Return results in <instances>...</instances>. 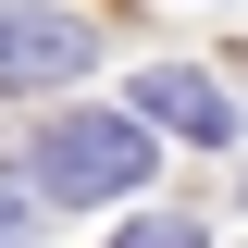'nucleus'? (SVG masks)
I'll return each instance as SVG.
<instances>
[{
	"instance_id": "nucleus-1",
	"label": "nucleus",
	"mask_w": 248,
	"mask_h": 248,
	"mask_svg": "<svg viewBox=\"0 0 248 248\" xmlns=\"http://www.w3.org/2000/svg\"><path fill=\"white\" fill-rule=\"evenodd\" d=\"M25 174H37V199H124L149 174V124L137 112H62Z\"/></svg>"
},
{
	"instance_id": "nucleus-2",
	"label": "nucleus",
	"mask_w": 248,
	"mask_h": 248,
	"mask_svg": "<svg viewBox=\"0 0 248 248\" xmlns=\"http://www.w3.org/2000/svg\"><path fill=\"white\" fill-rule=\"evenodd\" d=\"M99 62V25L87 13H50V0H0V99H37L62 75Z\"/></svg>"
},
{
	"instance_id": "nucleus-3",
	"label": "nucleus",
	"mask_w": 248,
	"mask_h": 248,
	"mask_svg": "<svg viewBox=\"0 0 248 248\" xmlns=\"http://www.w3.org/2000/svg\"><path fill=\"white\" fill-rule=\"evenodd\" d=\"M137 124H161V137H199V149H223V137H236V99H223L211 75H186V62H149V75H137Z\"/></svg>"
},
{
	"instance_id": "nucleus-4",
	"label": "nucleus",
	"mask_w": 248,
	"mask_h": 248,
	"mask_svg": "<svg viewBox=\"0 0 248 248\" xmlns=\"http://www.w3.org/2000/svg\"><path fill=\"white\" fill-rule=\"evenodd\" d=\"M25 223H37V174L0 161V248H25Z\"/></svg>"
},
{
	"instance_id": "nucleus-5",
	"label": "nucleus",
	"mask_w": 248,
	"mask_h": 248,
	"mask_svg": "<svg viewBox=\"0 0 248 248\" xmlns=\"http://www.w3.org/2000/svg\"><path fill=\"white\" fill-rule=\"evenodd\" d=\"M112 248H199V223H186V211H149V223H124Z\"/></svg>"
}]
</instances>
